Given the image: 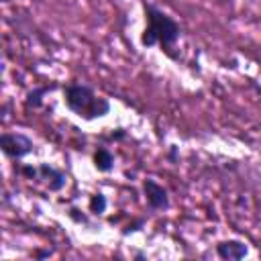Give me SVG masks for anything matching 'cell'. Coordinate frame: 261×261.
<instances>
[{"label": "cell", "instance_id": "8992f818", "mask_svg": "<svg viewBox=\"0 0 261 261\" xmlns=\"http://www.w3.org/2000/svg\"><path fill=\"white\" fill-rule=\"evenodd\" d=\"M112 163H114V159H112V155H110L108 149H98L96 151V167L100 171H108L112 167Z\"/></svg>", "mask_w": 261, "mask_h": 261}, {"label": "cell", "instance_id": "7a4b0ae2", "mask_svg": "<svg viewBox=\"0 0 261 261\" xmlns=\"http://www.w3.org/2000/svg\"><path fill=\"white\" fill-rule=\"evenodd\" d=\"M145 12H147V22L149 24H147L145 35H143V45L151 47L155 43H161L163 47H169L179 37L177 22L171 16H167L163 10L153 6V4L145 6Z\"/></svg>", "mask_w": 261, "mask_h": 261}, {"label": "cell", "instance_id": "6da1fadb", "mask_svg": "<svg viewBox=\"0 0 261 261\" xmlns=\"http://www.w3.org/2000/svg\"><path fill=\"white\" fill-rule=\"evenodd\" d=\"M65 102L75 114H80L84 118L104 116L110 108L106 98L96 96L94 90L90 86H84V84H69L65 88Z\"/></svg>", "mask_w": 261, "mask_h": 261}, {"label": "cell", "instance_id": "5b68a950", "mask_svg": "<svg viewBox=\"0 0 261 261\" xmlns=\"http://www.w3.org/2000/svg\"><path fill=\"white\" fill-rule=\"evenodd\" d=\"M216 251H218V255H220L222 259H241V257L247 255V247H245L243 243H239V241L220 243V245L216 247Z\"/></svg>", "mask_w": 261, "mask_h": 261}, {"label": "cell", "instance_id": "3957f363", "mask_svg": "<svg viewBox=\"0 0 261 261\" xmlns=\"http://www.w3.org/2000/svg\"><path fill=\"white\" fill-rule=\"evenodd\" d=\"M0 147H2V151H4L8 157L18 159V157L31 153L33 143H31L29 137H24V135H20V133H6V135H2V139H0Z\"/></svg>", "mask_w": 261, "mask_h": 261}, {"label": "cell", "instance_id": "52a82bcc", "mask_svg": "<svg viewBox=\"0 0 261 261\" xmlns=\"http://www.w3.org/2000/svg\"><path fill=\"white\" fill-rule=\"evenodd\" d=\"M104 208H106V200H104V196H94L92 198V210L94 212H104Z\"/></svg>", "mask_w": 261, "mask_h": 261}, {"label": "cell", "instance_id": "277c9868", "mask_svg": "<svg viewBox=\"0 0 261 261\" xmlns=\"http://www.w3.org/2000/svg\"><path fill=\"white\" fill-rule=\"evenodd\" d=\"M145 192H147L149 204H151L153 208H165V206H167V192H165L163 186H159L157 181L147 179V181H145Z\"/></svg>", "mask_w": 261, "mask_h": 261}]
</instances>
